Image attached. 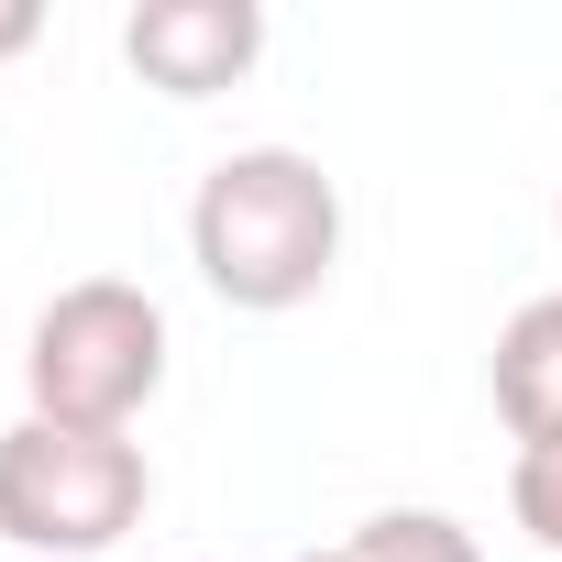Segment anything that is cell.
Masks as SVG:
<instances>
[{
	"instance_id": "cell-1",
	"label": "cell",
	"mask_w": 562,
	"mask_h": 562,
	"mask_svg": "<svg viewBox=\"0 0 562 562\" xmlns=\"http://www.w3.org/2000/svg\"><path fill=\"white\" fill-rule=\"evenodd\" d=\"M188 265L199 288L243 321H288L331 288L342 265V188L299 144H232L188 188Z\"/></svg>"
},
{
	"instance_id": "cell-2",
	"label": "cell",
	"mask_w": 562,
	"mask_h": 562,
	"mask_svg": "<svg viewBox=\"0 0 562 562\" xmlns=\"http://www.w3.org/2000/svg\"><path fill=\"white\" fill-rule=\"evenodd\" d=\"M166 353H177V331H166L155 288H133V276H78L23 331V419L133 441V419L166 397Z\"/></svg>"
},
{
	"instance_id": "cell-3",
	"label": "cell",
	"mask_w": 562,
	"mask_h": 562,
	"mask_svg": "<svg viewBox=\"0 0 562 562\" xmlns=\"http://www.w3.org/2000/svg\"><path fill=\"white\" fill-rule=\"evenodd\" d=\"M155 507V463L144 441L111 430H56V419H12L0 430V540L45 551V562H100L144 529Z\"/></svg>"
},
{
	"instance_id": "cell-4",
	"label": "cell",
	"mask_w": 562,
	"mask_h": 562,
	"mask_svg": "<svg viewBox=\"0 0 562 562\" xmlns=\"http://www.w3.org/2000/svg\"><path fill=\"white\" fill-rule=\"evenodd\" d=\"M254 56H265V12H254V0H133V23H122V67L155 100L243 89Z\"/></svg>"
},
{
	"instance_id": "cell-5",
	"label": "cell",
	"mask_w": 562,
	"mask_h": 562,
	"mask_svg": "<svg viewBox=\"0 0 562 562\" xmlns=\"http://www.w3.org/2000/svg\"><path fill=\"white\" fill-rule=\"evenodd\" d=\"M485 397H496L507 441H551V430H562V288H551V299H518V310L496 321Z\"/></svg>"
},
{
	"instance_id": "cell-6",
	"label": "cell",
	"mask_w": 562,
	"mask_h": 562,
	"mask_svg": "<svg viewBox=\"0 0 562 562\" xmlns=\"http://www.w3.org/2000/svg\"><path fill=\"white\" fill-rule=\"evenodd\" d=\"M299 562H485V551H474V529H463L452 507H375L353 540L299 551Z\"/></svg>"
},
{
	"instance_id": "cell-7",
	"label": "cell",
	"mask_w": 562,
	"mask_h": 562,
	"mask_svg": "<svg viewBox=\"0 0 562 562\" xmlns=\"http://www.w3.org/2000/svg\"><path fill=\"white\" fill-rule=\"evenodd\" d=\"M507 518H518L540 551H562V430H551V441H518V463H507Z\"/></svg>"
},
{
	"instance_id": "cell-8",
	"label": "cell",
	"mask_w": 562,
	"mask_h": 562,
	"mask_svg": "<svg viewBox=\"0 0 562 562\" xmlns=\"http://www.w3.org/2000/svg\"><path fill=\"white\" fill-rule=\"evenodd\" d=\"M45 45V0H0V67Z\"/></svg>"
},
{
	"instance_id": "cell-9",
	"label": "cell",
	"mask_w": 562,
	"mask_h": 562,
	"mask_svg": "<svg viewBox=\"0 0 562 562\" xmlns=\"http://www.w3.org/2000/svg\"><path fill=\"white\" fill-rule=\"evenodd\" d=\"M551 232H562V199H551Z\"/></svg>"
}]
</instances>
